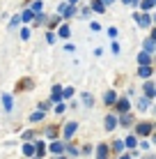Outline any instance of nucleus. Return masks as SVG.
Returning a JSON list of instances; mask_svg holds the SVG:
<instances>
[{"mask_svg": "<svg viewBox=\"0 0 156 159\" xmlns=\"http://www.w3.org/2000/svg\"><path fill=\"white\" fill-rule=\"evenodd\" d=\"M147 159H152V157H147Z\"/></svg>", "mask_w": 156, "mask_h": 159, "instance_id": "36", "label": "nucleus"}, {"mask_svg": "<svg viewBox=\"0 0 156 159\" xmlns=\"http://www.w3.org/2000/svg\"><path fill=\"white\" fill-rule=\"evenodd\" d=\"M103 102H106V104H115V102H117V99H115V92H112V90H110V92H106Z\"/></svg>", "mask_w": 156, "mask_h": 159, "instance_id": "15", "label": "nucleus"}, {"mask_svg": "<svg viewBox=\"0 0 156 159\" xmlns=\"http://www.w3.org/2000/svg\"><path fill=\"white\" fill-rule=\"evenodd\" d=\"M74 131H76V122H69L67 127H64V139H71Z\"/></svg>", "mask_w": 156, "mask_h": 159, "instance_id": "6", "label": "nucleus"}, {"mask_svg": "<svg viewBox=\"0 0 156 159\" xmlns=\"http://www.w3.org/2000/svg\"><path fill=\"white\" fill-rule=\"evenodd\" d=\"M101 2H103V5H108V2H115V0H101Z\"/></svg>", "mask_w": 156, "mask_h": 159, "instance_id": "33", "label": "nucleus"}, {"mask_svg": "<svg viewBox=\"0 0 156 159\" xmlns=\"http://www.w3.org/2000/svg\"><path fill=\"white\" fill-rule=\"evenodd\" d=\"M138 74H140L142 79H149V76H152V67H149V65H145V67L138 69Z\"/></svg>", "mask_w": 156, "mask_h": 159, "instance_id": "8", "label": "nucleus"}, {"mask_svg": "<svg viewBox=\"0 0 156 159\" xmlns=\"http://www.w3.org/2000/svg\"><path fill=\"white\" fill-rule=\"evenodd\" d=\"M23 152H25V155H28V157H30V155H35V145L25 143V145H23Z\"/></svg>", "mask_w": 156, "mask_h": 159, "instance_id": "20", "label": "nucleus"}, {"mask_svg": "<svg viewBox=\"0 0 156 159\" xmlns=\"http://www.w3.org/2000/svg\"><path fill=\"white\" fill-rule=\"evenodd\" d=\"M32 12H41V2L37 0V2H32Z\"/></svg>", "mask_w": 156, "mask_h": 159, "instance_id": "24", "label": "nucleus"}, {"mask_svg": "<svg viewBox=\"0 0 156 159\" xmlns=\"http://www.w3.org/2000/svg\"><path fill=\"white\" fill-rule=\"evenodd\" d=\"M60 99H62V88L55 85L53 88V102H60Z\"/></svg>", "mask_w": 156, "mask_h": 159, "instance_id": "13", "label": "nucleus"}, {"mask_svg": "<svg viewBox=\"0 0 156 159\" xmlns=\"http://www.w3.org/2000/svg\"><path fill=\"white\" fill-rule=\"evenodd\" d=\"M124 2H126V5H133V2H138V0H124Z\"/></svg>", "mask_w": 156, "mask_h": 159, "instance_id": "32", "label": "nucleus"}, {"mask_svg": "<svg viewBox=\"0 0 156 159\" xmlns=\"http://www.w3.org/2000/svg\"><path fill=\"white\" fill-rule=\"evenodd\" d=\"M115 108H117L120 113H126V111H129V102H126V99H120V102H115Z\"/></svg>", "mask_w": 156, "mask_h": 159, "instance_id": "5", "label": "nucleus"}, {"mask_svg": "<svg viewBox=\"0 0 156 159\" xmlns=\"http://www.w3.org/2000/svg\"><path fill=\"white\" fill-rule=\"evenodd\" d=\"M140 5H142V9H152L154 7V0H142Z\"/></svg>", "mask_w": 156, "mask_h": 159, "instance_id": "23", "label": "nucleus"}, {"mask_svg": "<svg viewBox=\"0 0 156 159\" xmlns=\"http://www.w3.org/2000/svg\"><path fill=\"white\" fill-rule=\"evenodd\" d=\"M154 83H149V81H147V83H145V95H147V99H149V97H154Z\"/></svg>", "mask_w": 156, "mask_h": 159, "instance_id": "11", "label": "nucleus"}, {"mask_svg": "<svg viewBox=\"0 0 156 159\" xmlns=\"http://www.w3.org/2000/svg\"><path fill=\"white\" fill-rule=\"evenodd\" d=\"M2 102H5V108H7V111H9L12 106H14V99H12L9 95H2Z\"/></svg>", "mask_w": 156, "mask_h": 159, "instance_id": "14", "label": "nucleus"}, {"mask_svg": "<svg viewBox=\"0 0 156 159\" xmlns=\"http://www.w3.org/2000/svg\"><path fill=\"white\" fill-rule=\"evenodd\" d=\"M133 19H136V23L142 25V28H149V25H152V16L149 14H136Z\"/></svg>", "mask_w": 156, "mask_h": 159, "instance_id": "1", "label": "nucleus"}, {"mask_svg": "<svg viewBox=\"0 0 156 159\" xmlns=\"http://www.w3.org/2000/svg\"><path fill=\"white\" fill-rule=\"evenodd\" d=\"M108 35L110 37H117V28H108Z\"/></svg>", "mask_w": 156, "mask_h": 159, "instance_id": "30", "label": "nucleus"}, {"mask_svg": "<svg viewBox=\"0 0 156 159\" xmlns=\"http://www.w3.org/2000/svg\"><path fill=\"white\" fill-rule=\"evenodd\" d=\"M92 9H94V12H101V14H103V12H106V5L101 2V0H94V2H92Z\"/></svg>", "mask_w": 156, "mask_h": 159, "instance_id": "10", "label": "nucleus"}, {"mask_svg": "<svg viewBox=\"0 0 156 159\" xmlns=\"http://www.w3.org/2000/svg\"><path fill=\"white\" fill-rule=\"evenodd\" d=\"M51 150L55 152V155H60V152L64 150V143H60V141H55V143H51Z\"/></svg>", "mask_w": 156, "mask_h": 159, "instance_id": "12", "label": "nucleus"}, {"mask_svg": "<svg viewBox=\"0 0 156 159\" xmlns=\"http://www.w3.org/2000/svg\"><path fill=\"white\" fill-rule=\"evenodd\" d=\"M115 127H117V118L108 116V118H106V129H115Z\"/></svg>", "mask_w": 156, "mask_h": 159, "instance_id": "9", "label": "nucleus"}, {"mask_svg": "<svg viewBox=\"0 0 156 159\" xmlns=\"http://www.w3.org/2000/svg\"><path fill=\"white\" fill-rule=\"evenodd\" d=\"M57 159H67V157H57Z\"/></svg>", "mask_w": 156, "mask_h": 159, "instance_id": "34", "label": "nucleus"}, {"mask_svg": "<svg viewBox=\"0 0 156 159\" xmlns=\"http://www.w3.org/2000/svg\"><path fill=\"white\" fill-rule=\"evenodd\" d=\"M21 37H23V39H28V37H30V30H28V28L21 30Z\"/></svg>", "mask_w": 156, "mask_h": 159, "instance_id": "27", "label": "nucleus"}, {"mask_svg": "<svg viewBox=\"0 0 156 159\" xmlns=\"http://www.w3.org/2000/svg\"><path fill=\"white\" fill-rule=\"evenodd\" d=\"M21 19H23V21H32V19H35V12H32V9H25Z\"/></svg>", "mask_w": 156, "mask_h": 159, "instance_id": "19", "label": "nucleus"}, {"mask_svg": "<svg viewBox=\"0 0 156 159\" xmlns=\"http://www.w3.org/2000/svg\"><path fill=\"white\" fill-rule=\"evenodd\" d=\"M154 46H156V42H154V37H149L147 42H145V53H154Z\"/></svg>", "mask_w": 156, "mask_h": 159, "instance_id": "7", "label": "nucleus"}, {"mask_svg": "<svg viewBox=\"0 0 156 159\" xmlns=\"http://www.w3.org/2000/svg\"><path fill=\"white\" fill-rule=\"evenodd\" d=\"M71 95H74V90H71V88H67V90L62 92V97H71Z\"/></svg>", "mask_w": 156, "mask_h": 159, "instance_id": "28", "label": "nucleus"}, {"mask_svg": "<svg viewBox=\"0 0 156 159\" xmlns=\"http://www.w3.org/2000/svg\"><path fill=\"white\" fill-rule=\"evenodd\" d=\"M41 118H44V111H37V113H32V122H39Z\"/></svg>", "mask_w": 156, "mask_h": 159, "instance_id": "22", "label": "nucleus"}, {"mask_svg": "<svg viewBox=\"0 0 156 159\" xmlns=\"http://www.w3.org/2000/svg\"><path fill=\"white\" fill-rule=\"evenodd\" d=\"M60 16H64V19H69V16H74V5H60Z\"/></svg>", "mask_w": 156, "mask_h": 159, "instance_id": "2", "label": "nucleus"}, {"mask_svg": "<svg viewBox=\"0 0 156 159\" xmlns=\"http://www.w3.org/2000/svg\"><path fill=\"white\" fill-rule=\"evenodd\" d=\"M35 152H37V155H44V143H37V148H35Z\"/></svg>", "mask_w": 156, "mask_h": 159, "instance_id": "26", "label": "nucleus"}, {"mask_svg": "<svg viewBox=\"0 0 156 159\" xmlns=\"http://www.w3.org/2000/svg\"><path fill=\"white\" fill-rule=\"evenodd\" d=\"M112 150H115V152H122V150H124V141H115Z\"/></svg>", "mask_w": 156, "mask_h": 159, "instance_id": "21", "label": "nucleus"}, {"mask_svg": "<svg viewBox=\"0 0 156 159\" xmlns=\"http://www.w3.org/2000/svg\"><path fill=\"white\" fill-rule=\"evenodd\" d=\"M57 35H60V37H64V39H67V37L71 35V32H69V25H62V28L57 30Z\"/></svg>", "mask_w": 156, "mask_h": 159, "instance_id": "17", "label": "nucleus"}, {"mask_svg": "<svg viewBox=\"0 0 156 159\" xmlns=\"http://www.w3.org/2000/svg\"><path fill=\"white\" fill-rule=\"evenodd\" d=\"M140 108H142V111H147V108H149V99H140Z\"/></svg>", "mask_w": 156, "mask_h": 159, "instance_id": "25", "label": "nucleus"}, {"mask_svg": "<svg viewBox=\"0 0 156 159\" xmlns=\"http://www.w3.org/2000/svg\"><path fill=\"white\" fill-rule=\"evenodd\" d=\"M96 159H108V145L106 143H101L96 148Z\"/></svg>", "mask_w": 156, "mask_h": 159, "instance_id": "4", "label": "nucleus"}, {"mask_svg": "<svg viewBox=\"0 0 156 159\" xmlns=\"http://www.w3.org/2000/svg\"><path fill=\"white\" fill-rule=\"evenodd\" d=\"M138 134H140V136H149V134H152V125H149V122H140V125H138Z\"/></svg>", "mask_w": 156, "mask_h": 159, "instance_id": "3", "label": "nucleus"}, {"mask_svg": "<svg viewBox=\"0 0 156 159\" xmlns=\"http://www.w3.org/2000/svg\"><path fill=\"white\" fill-rule=\"evenodd\" d=\"M120 159H129V157H120Z\"/></svg>", "mask_w": 156, "mask_h": 159, "instance_id": "35", "label": "nucleus"}, {"mask_svg": "<svg viewBox=\"0 0 156 159\" xmlns=\"http://www.w3.org/2000/svg\"><path fill=\"white\" fill-rule=\"evenodd\" d=\"M83 102H85V104L90 106V104H92V97H90V95H83Z\"/></svg>", "mask_w": 156, "mask_h": 159, "instance_id": "29", "label": "nucleus"}, {"mask_svg": "<svg viewBox=\"0 0 156 159\" xmlns=\"http://www.w3.org/2000/svg\"><path fill=\"white\" fill-rule=\"evenodd\" d=\"M124 145H126V148H136V145H138V141H136V136H129V139L124 141Z\"/></svg>", "mask_w": 156, "mask_h": 159, "instance_id": "18", "label": "nucleus"}, {"mask_svg": "<svg viewBox=\"0 0 156 159\" xmlns=\"http://www.w3.org/2000/svg\"><path fill=\"white\" fill-rule=\"evenodd\" d=\"M138 62H140L142 67H145V65H149V53H140V56H138Z\"/></svg>", "mask_w": 156, "mask_h": 159, "instance_id": "16", "label": "nucleus"}, {"mask_svg": "<svg viewBox=\"0 0 156 159\" xmlns=\"http://www.w3.org/2000/svg\"><path fill=\"white\" fill-rule=\"evenodd\" d=\"M78 2V0H67V5H76Z\"/></svg>", "mask_w": 156, "mask_h": 159, "instance_id": "31", "label": "nucleus"}]
</instances>
